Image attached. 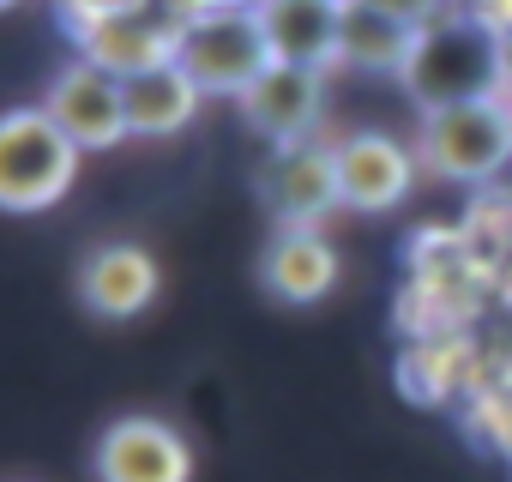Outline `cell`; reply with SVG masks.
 <instances>
[{
    "instance_id": "cell-1",
    "label": "cell",
    "mask_w": 512,
    "mask_h": 482,
    "mask_svg": "<svg viewBox=\"0 0 512 482\" xmlns=\"http://www.w3.org/2000/svg\"><path fill=\"white\" fill-rule=\"evenodd\" d=\"M398 85L422 115L482 103V97H506V37L488 19L452 7L416 31V49L398 73Z\"/></svg>"
},
{
    "instance_id": "cell-2",
    "label": "cell",
    "mask_w": 512,
    "mask_h": 482,
    "mask_svg": "<svg viewBox=\"0 0 512 482\" xmlns=\"http://www.w3.org/2000/svg\"><path fill=\"white\" fill-rule=\"evenodd\" d=\"M175 61L205 97H241L272 67V43H266V25L253 13V0H223V7L187 13Z\"/></svg>"
},
{
    "instance_id": "cell-3",
    "label": "cell",
    "mask_w": 512,
    "mask_h": 482,
    "mask_svg": "<svg viewBox=\"0 0 512 482\" xmlns=\"http://www.w3.org/2000/svg\"><path fill=\"white\" fill-rule=\"evenodd\" d=\"M79 145L49 121V109H13L0 121V205L31 217V211H49L73 193L79 181Z\"/></svg>"
},
{
    "instance_id": "cell-4",
    "label": "cell",
    "mask_w": 512,
    "mask_h": 482,
    "mask_svg": "<svg viewBox=\"0 0 512 482\" xmlns=\"http://www.w3.org/2000/svg\"><path fill=\"white\" fill-rule=\"evenodd\" d=\"M416 157L440 181H488V175H500L512 163V103L482 97V103L422 115Z\"/></svg>"
},
{
    "instance_id": "cell-5",
    "label": "cell",
    "mask_w": 512,
    "mask_h": 482,
    "mask_svg": "<svg viewBox=\"0 0 512 482\" xmlns=\"http://www.w3.org/2000/svg\"><path fill=\"white\" fill-rule=\"evenodd\" d=\"M43 109L79 151H115L121 139H133V127H127V79L103 73L97 61L61 67Z\"/></svg>"
},
{
    "instance_id": "cell-6",
    "label": "cell",
    "mask_w": 512,
    "mask_h": 482,
    "mask_svg": "<svg viewBox=\"0 0 512 482\" xmlns=\"http://www.w3.org/2000/svg\"><path fill=\"white\" fill-rule=\"evenodd\" d=\"M260 193L278 217V229H320V217H332L344 205L338 187V145L302 139V145H278L260 169Z\"/></svg>"
},
{
    "instance_id": "cell-7",
    "label": "cell",
    "mask_w": 512,
    "mask_h": 482,
    "mask_svg": "<svg viewBox=\"0 0 512 482\" xmlns=\"http://www.w3.org/2000/svg\"><path fill=\"white\" fill-rule=\"evenodd\" d=\"M181 19L187 13H163L157 0H133V7H121V13H109V19H97V25L79 31V61H97L115 79L151 73V67L175 61Z\"/></svg>"
},
{
    "instance_id": "cell-8",
    "label": "cell",
    "mask_w": 512,
    "mask_h": 482,
    "mask_svg": "<svg viewBox=\"0 0 512 482\" xmlns=\"http://www.w3.org/2000/svg\"><path fill=\"white\" fill-rule=\"evenodd\" d=\"M91 464L97 482H193V446L163 416H115Z\"/></svg>"
},
{
    "instance_id": "cell-9",
    "label": "cell",
    "mask_w": 512,
    "mask_h": 482,
    "mask_svg": "<svg viewBox=\"0 0 512 482\" xmlns=\"http://www.w3.org/2000/svg\"><path fill=\"white\" fill-rule=\"evenodd\" d=\"M416 175H422L416 145H404V139H392L380 127H362V133L338 139V187H344L350 211H392V205H404Z\"/></svg>"
},
{
    "instance_id": "cell-10",
    "label": "cell",
    "mask_w": 512,
    "mask_h": 482,
    "mask_svg": "<svg viewBox=\"0 0 512 482\" xmlns=\"http://www.w3.org/2000/svg\"><path fill=\"white\" fill-rule=\"evenodd\" d=\"M235 103H241V121L260 133V139H272V145H302V139L320 127V115H326V73H320V67L272 61Z\"/></svg>"
},
{
    "instance_id": "cell-11",
    "label": "cell",
    "mask_w": 512,
    "mask_h": 482,
    "mask_svg": "<svg viewBox=\"0 0 512 482\" xmlns=\"http://www.w3.org/2000/svg\"><path fill=\"white\" fill-rule=\"evenodd\" d=\"M157 284H163V272H157V260L139 248V241H103V248H91L85 266H79V302L97 320L145 314L157 302Z\"/></svg>"
},
{
    "instance_id": "cell-12",
    "label": "cell",
    "mask_w": 512,
    "mask_h": 482,
    "mask_svg": "<svg viewBox=\"0 0 512 482\" xmlns=\"http://www.w3.org/2000/svg\"><path fill=\"white\" fill-rule=\"evenodd\" d=\"M253 13L266 25L272 61L290 67H338V25H344V0H253Z\"/></svg>"
},
{
    "instance_id": "cell-13",
    "label": "cell",
    "mask_w": 512,
    "mask_h": 482,
    "mask_svg": "<svg viewBox=\"0 0 512 482\" xmlns=\"http://www.w3.org/2000/svg\"><path fill=\"white\" fill-rule=\"evenodd\" d=\"M260 278H266V290L278 302L308 308V302L332 296V284H338V248L320 229H278L266 260H260Z\"/></svg>"
},
{
    "instance_id": "cell-14",
    "label": "cell",
    "mask_w": 512,
    "mask_h": 482,
    "mask_svg": "<svg viewBox=\"0 0 512 482\" xmlns=\"http://www.w3.org/2000/svg\"><path fill=\"white\" fill-rule=\"evenodd\" d=\"M416 31H422V25L386 13L380 0H344L338 67H356V73H404V61H410V49H416Z\"/></svg>"
},
{
    "instance_id": "cell-15",
    "label": "cell",
    "mask_w": 512,
    "mask_h": 482,
    "mask_svg": "<svg viewBox=\"0 0 512 482\" xmlns=\"http://www.w3.org/2000/svg\"><path fill=\"white\" fill-rule=\"evenodd\" d=\"M205 91L181 73V61H163L151 73L127 79V127L133 139H175L181 127H193Z\"/></svg>"
},
{
    "instance_id": "cell-16",
    "label": "cell",
    "mask_w": 512,
    "mask_h": 482,
    "mask_svg": "<svg viewBox=\"0 0 512 482\" xmlns=\"http://www.w3.org/2000/svg\"><path fill=\"white\" fill-rule=\"evenodd\" d=\"M386 13H398V19H410V25H428V19H440V13H452L458 0H380Z\"/></svg>"
},
{
    "instance_id": "cell-17",
    "label": "cell",
    "mask_w": 512,
    "mask_h": 482,
    "mask_svg": "<svg viewBox=\"0 0 512 482\" xmlns=\"http://www.w3.org/2000/svg\"><path fill=\"white\" fill-rule=\"evenodd\" d=\"M121 7H133V0H67V13H73L79 31L97 25V19H109V13H121Z\"/></svg>"
},
{
    "instance_id": "cell-18",
    "label": "cell",
    "mask_w": 512,
    "mask_h": 482,
    "mask_svg": "<svg viewBox=\"0 0 512 482\" xmlns=\"http://www.w3.org/2000/svg\"><path fill=\"white\" fill-rule=\"evenodd\" d=\"M506 91H512V31H506Z\"/></svg>"
},
{
    "instance_id": "cell-19",
    "label": "cell",
    "mask_w": 512,
    "mask_h": 482,
    "mask_svg": "<svg viewBox=\"0 0 512 482\" xmlns=\"http://www.w3.org/2000/svg\"><path fill=\"white\" fill-rule=\"evenodd\" d=\"M0 7H19V0H0Z\"/></svg>"
},
{
    "instance_id": "cell-20",
    "label": "cell",
    "mask_w": 512,
    "mask_h": 482,
    "mask_svg": "<svg viewBox=\"0 0 512 482\" xmlns=\"http://www.w3.org/2000/svg\"><path fill=\"white\" fill-rule=\"evenodd\" d=\"M506 103H512V91H506Z\"/></svg>"
}]
</instances>
